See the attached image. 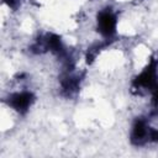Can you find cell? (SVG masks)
<instances>
[{"instance_id": "obj_2", "label": "cell", "mask_w": 158, "mask_h": 158, "mask_svg": "<svg viewBox=\"0 0 158 158\" xmlns=\"http://www.w3.org/2000/svg\"><path fill=\"white\" fill-rule=\"evenodd\" d=\"M117 28H118V16L112 7L105 6L96 12L95 30L100 35L101 40L112 41L117 33Z\"/></svg>"}, {"instance_id": "obj_3", "label": "cell", "mask_w": 158, "mask_h": 158, "mask_svg": "<svg viewBox=\"0 0 158 158\" xmlns=\"http://www.w3.org/2000/svg\"><path fill=\"white\" fill-rule=\"evenodd\" d=\"M36 99L37 98L32 90L21 89L9 93L7 96L4 99V101L7 105V107L15 114L26 115L36 102Z\"/></svg>"}, {"instance_id": "obj_1", "label": "cell", "mask_w": 158, "mask_h": 158, "mask_svg": "<svg viewBox=\"0 0 158 158\" xmlns=\"http://www.w3.org/2000/svg\"><path fill=\"white\" fill-rule=\"evenodd\" d=\"M158 83V57L151 56L143 68L133 77L131 88L136 94H149Z\"/></svg>"}]
</instances>
